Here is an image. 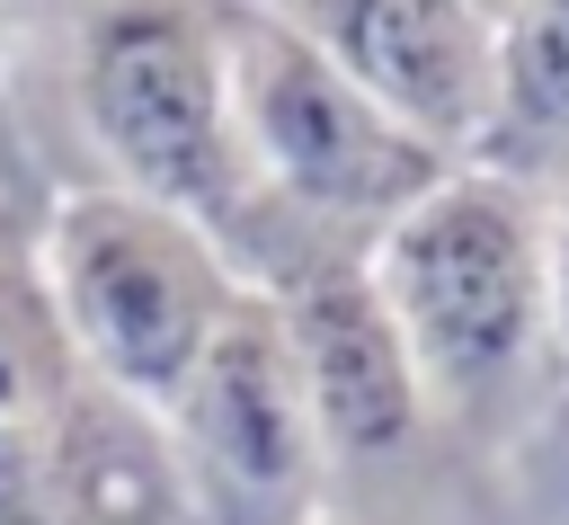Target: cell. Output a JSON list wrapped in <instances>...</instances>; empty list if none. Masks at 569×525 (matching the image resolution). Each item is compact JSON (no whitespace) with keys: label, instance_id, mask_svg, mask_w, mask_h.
<instances>
[{"label":"cell","instance_id":"cell-1","mask_svg":"<svg viewBox=\"0 0 569 525\" xmlns=\"http://www.w3.org/2000/svg\"><path fill=\"white\" fill-rule=\"evenodd\" d=\"M71 107L124 196L187 214L222 258H258L267 214L231 116L222 0H89L71 27Z\"/></svg>","mask_w":569,"mask_h":525},{"label":"cell","instance_id":"cell-2","mask_svg":"<svg viewBox=\"0 0 569 525\" xmlns=\"http://www.w3.org/2000/svg\"><path fill=\"white\" fill-rule=\"evenodd\" d=\"M222 44H231V116L240 151L258 178V267L293 249H373L391 214H409L445 169L418 133H400L302 27H284L267 0H222Z\"/></svg>","mask_w":569,"mask_h":525},{"label":"cell","instance_id":"cell-3","mask_svg":"<svg viewBox=\"0 0 569 525\" xmlns=\"http://www.w3.org/2000/svg\"><path fill=\"white\" fill-rule=\"evenodd\" d=\"M427 400L498 409L533 356L551 347V267H542V196L489 169H445L409 214H391L365 249Z\"/></svg>","mask_w":569,"mask_h":525},{"label":"cell","instance_id":"cell-4","mask_svg":"<svg viewBox=\"0 0 569 525\" xmlns=\"http://www.w3.org/2000/svg\"><path fill=\"white\" fill-rule=\"evenodd\" d=\"M36 267H44V294L62 311V338L80 356V374L142 400L151 418L178 400L204 338L222 329V311L249 285L187 214H169L151 196H124V187L62 196L53 222H44Z\"/></svg>","mask_w":569,"mask_h":525},{"label":"cell","instance_id":"cell-5","mask_svg":"<svg viewBox=\"0 0 569 525\" xmlns=\"http://www.w3.org/2000/svg\"><path fill=\"white\" fill-rule=\"evenodd\" d=\"M160 427H169L196 525H320L329 454H320V427L284 347V311L267 303V285H240L196 374L160 409Z\"/></svg>","mask_w":569,"mask_h":525},{"label":"cell","instance_id":"cell-6","mask_svg":"<svg viewBox=\"0 0 569 525\" xmlns=\"http://www.w3.org/2000/svg\"><path fill=\"white\" fill-rule=\"evenodd\" d=\"M249 285H267V303L284 311V347H293L320 454L347 472L400 463L427 427V383L365 249H293Z\"/></svg>","mask_w":569,"mask_h":525},{"label":"cell","instance_id":"cell-7","mask_svg":"<svg viewBox=\"0 0 569 525\" xmlns=\"http://www.w3.org/2000/svg\"><path fill=\"white\" fill-rule=\"evenodd\" d=\"M302 27L400 133L445 160L480 151L489 80H498V18L471 0H267Z\"/></svg>","mask_w":569,"mask_h":525},{"label":"cell","instance_id":"cell-8","mask_svg":"<svg viewBox=\"0 0 569 525\" xmlns=\"http://www.w3.org/2000/svg\"><path fill=\"white\" fill-rule=\"evenodd\" d=\"M36 481H44V507L53 525H196L187 516V489H178V454H169V427L89 383L44 418L36 436Z\"/></svg>","mask_w":569,"mask_h":525},{"label":"cell","instance_id":"cell-9","mask_svg":"<svg viewBox=\"0 0 569 525\" xmlns=\"http://www.w3.org/2000/svg\"><path fill=\"white\" fill-rule=\"evenodd\" d=\"M471 169L516 178L542 205L569 187V0H516L498 18V80Z\"/></svg>","mask_w":569,"mask_h":525},{"label":"cell","instance_id":"cell-10","mask_svg":"<svg viewBox=\"0 0 569 525\" xmlns=\"http://www.w3.org/2000/svg\"><path fill=\"white\" fill-rule=\"evenodd\" d=\"M80 392V356L62 338V311L44 294V267L0 249V427L44 436V418Z\"/></svg>","mask_w":569,"mask_h":525},{"label":"cell","instance_id":"cell-11","mask_svg":"<svg viewBox=\"0 0 569 525\" xmlns=\"http://www.w3.org/2000/svg\"><path fill=\"white\" fill-rule=\"evenodd\" d=\"M542 267H551V347L569 356V187L542 205Z\"/></svg>","mask_w":569,"mask_h":525},{"label":"cell","instance_id":"cell-12","mask_svg":"<svg viewBox=\"0 0 569 525\" xmlns=\"http://www.w3.org/2000/svg\"><path fill=\"white\" fill-rule=\"evenodd\" d=\"M471 9H489V18H507V9H516V0H471Z\"/></svg>","mask_w":569,"mask_h":525},{"label":"cell","instance_id":"cell-13","mask_svg":"<svg viewBox=\"0 0 569 525\" xmlns=\"http://www.w3.org/2000/svg\"><path fill=\"white\" fill-rule=\"evenodd\" d=\"M0 9H9V0H0Z\"/></svg>","mask_w":569,"mask_h":525}]
</instances>
